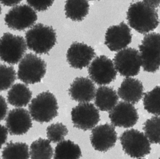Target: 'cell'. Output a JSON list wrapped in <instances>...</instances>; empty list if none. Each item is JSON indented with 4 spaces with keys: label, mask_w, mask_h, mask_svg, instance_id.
I'll return each instance as SVG.
<instances>
[{
    "label": "cell",
    "mask_w": 160,
    "mask_h": 159,
    "mask_svg": "<svg viewBox=\"0 0 160 159\" xmlns=\"http://www.w3.org/2000/svg\"><path fill=\"white\" fill-rule=\"evenodd\" d=\"M127 19L131 28L143 34L154 30L159 24L156 8L143 2H137L130 6L127 12Z\"/></svg>",
    "instance_id": "cell-1"
},
{
    "label": "cell",
    "mask_w": 160,
    "mask_h": 159,
    "mask_svg": "<svg viewBox=\"0 0 160 159\" xmlns=\"http://www.w3.org/2000/svg\"><path fill=\"white\" fill-rule=\"evenodd\" d=\"M25 39L29 49L42 55L48 53L54 47L57 36L52 27L38 23L26 32Z\"/></svg>",
    "instance_id": "cell-2"
},
{
    "label": "cell",
    "mask_w": 160,
    "mask_h": 159,
    "mask_svg": "<svg viewBox=\"0 0 160 159\" xmlns=\"http://www.w3.org/2000/svg\"><path fill=\"white\" fill-rule=\"evenodd\" d=\"M58 102L50 91H44L34 98L29 106V113L33 120L40 123H48L58 115Z\"/></svg>",
    "instance_id": "cell-3"
},
{
    "label": "cell",
    "mask_w": 160,
    "mask_h": 159,
    "mask_svg": "<svg viewBox=\"0 0 160 159\" xmlns=\"http://www.w3.org/2000/svg\"><path fill=\"white\" fill-rule=\"evenodd\" d=\"M139 48L144 71L156 72L160 67V34L153 32L146 35Z\"/></svg>",
    "instance_id": "cell-4"
},
{
    "label": "cell",
    "mask_w": 160,
    "mask_h": 159,
    "mask_svg": "<svg viewBox=\"0 0 160 159\" xmlns=\"http://www.w3.org/2000/svg\"><path fill=\"white\" fill-rule=\"evenodd\" d=\"M47 72V64L44 60L32 53L23 56L18 65L19 79L26 84L40 82Z\"/></svg>",
    "instance_id": "cell-5"
},
{
    "label": "cell",
    "mask_w": 160,
    "mask_h": 159,
    "mask_svg": "<svg viewBox=\"0 0 160 159\" xmlns=\"http://www.w3.org/2000/svg\"><path fill=\"white\" fill-rule=\"evenodd\" d=\"M120 141L123 150L131 157L141 158L150 154V142L143 133L138 130L125 131L120 136Z\"/></svg>",
    "instance_id": "cell-6"
},
{
    "label": "cell",
    "mask_w": 160,
    "mask_h": 159,
    "mask_svg": "<svg viewBox=\"0 0 160 159\" xmlns=\"http://www.w3.org/2000/svg\"><path fill=\"white\" fill-rule=\"evenodd\" d=\"M27 48L26 41L22 36L5 33L0 38V59L9 64H17Z\"/></svg>",
    "instance_id": "cell-7"
},
{
    "label": "cell",
    "mask_w": 160,
    "mask_h": 159,
    "mask_svg": "<svg viewBox=\"0 0 160 159\" xmlns=\"http://www.w3.org/2000/svg\"><path fill=\"white\" fill-rule=\"evenodd\" d=\"M88 72L92 81L100 86L110 84L115 80L117 75L113 62L103 55L93 60L88 67Z\"/></svg>",
    "instance_id": "cell-8"
},
{
    "label": "cell",
    "mask_w": 160,
    "mask_h": 159,
    "mask_svg": "<svg viewBox=\"0 0 160 159\" xmlns=\"http://www.w3.org/2000/svg\"><path fill=\"white\" fill-rule=\"evenodd\" d=\"M113 63L117 71L125 77L136 76L142 66L140 52L132 48L119 50L115 56Z\"/></svg>",
    "instance_id": "cell-9"
},
{
    "label": "cell",
    "mask_w": 160,
    "mask_h": 159,
    "mask_svg": "<svg viewBox=\"0 0 160 159\" xmlns=\"http://www.w3.org/2000/svg\"><path fill=\"white\" fill-rule=\"evenodd\" d=\"M38 19L36 12L30 6H16L5 15L7 26L15 30L22 31L32 27Z\"/></svg>",
    "instance_id": "cell-10"
},
{
    "label": "cell",
    "mask_w": 160,
    "mask_h": 159,
    "mask_svg": "<svg viewBox=\"0 0 160 159\" xmlns=\"http://www.w3.org/2000/svg\"><path fill=\"white\" fill-rule=\"evenodd\" d=\"M71 119L75 127L83 131L94 129L99 122L98 110L93 104L80 103L71 111Z\"/></svg>",
    "instance_id": "cell-11"
},
{
    "label": "cell",
    "mask_w": 160,
    "mask_h": 159,
    "mask_svg": "<svg viewBox=\"0 0 160 159\" xmlns=\"http://www.w3.org/2000/svg\"><path fill=\"white\" fill-rule=\"evenodd\" d=\"M109 118L113 126L128 129L136 125L139 115L133 104L120 101L110 111Z\"/></svg>",
    "instance_id": "cell-12"
},
{
    "label": "cell",
    "mask_w": 160,
    "mask_h": 159,
    "mask_svg": "<svg viewBox=\"0 0 160 159\" xmlns=\"http://www.w3.org/2000/svg\"><path fill=\"white\" fill-rule=\"evenodd\" d=\"M132 35L130 28L124 22L111 26L105 34V44L112 51H118L126 48L131 43Z\"/></svg>",
    "instance_id": "cell-13"
},
{
    "label": "cell",
    "mask_w": 160,
    "mask_h": 159,
    "mask_svg": "<svg viewBox=\"0 0 160 159\" xmlns=\"http://www.w3.org/2000/svg\"><path fill=\"white\" fill-rule=\"evenodd\" d=\"M117 139V133L114 127L108 123L95 127L90 136V142L93 148L101 152H106L112 148Z\"/></svg>",
    "instance_id": "cell-14"
},
{
    "label": "cell",
    "mask_w": 160,
    "mask_h": 159,
    "mask_svg": "<svg viewBox=\"0 0 160 159\" xmlns=\"http://www.w3.org/2000/svg\"><path fill=\"white\" fill-rule=\"evenodd\" d=\"M30 113L24 108H15L9 111L6 119V126L11 135L27 133L32 126Z\"/></svg>",
    "instance_id": "cell-15"
},
{
    "label": "cell",
    "mask_w": 160,
    "mask_h": 159,
    "mask_svg": "<svg viewBox=\"0 0 160 159\" xmlns=\"http://www.w3.org/2000/svg\"><path fill=\"white\" fill-rule=\"evenodd\" d=\"M93 48L84 43L75 42L70 46L67 53V59L69 65L77 69L87 67L96 56Z\"/></svg>",
    "instance_id": "cell-16"
},
{
    "label": "cell",
    "mask_w": 160,
    "mask_h": 159,
    "mask_svg": "<svg viewBox=\"0 0 160 159\" xmlns=\"http://www.w3.org/2000/svg\"><path fill=\"white\" fill-rule=\"evenodd\" d=\"M96 87L87 77H79L71 84L68 92L72 99L79 103L89 102L95 98Z\"/></svg>",
    "instance_id": "cell-17"
},
{
    "label": "cell",
    "mask_w": 160,
    "mask_h": 159,
    "mask_svg": "<svg viewBox=\"0 0 160 159\" xmlns=\"http://www.w3.org/2000/svg\"><path fill=\"white\" fill-rule=\"evenodd\" d=\"M142 83L136 78L127 77L118 89V94L122 100L134 105L138 103L144 95Z\"/></svg>",
    "instance_id": "cell-18"
},
{
    "label": "cell",
    "mask_w": 160,
    "mask_h": 159,
    "mask_svg": "<svg viewBox=\"0 0 160 159\" xmlns=\"http://www.w3.org/2000/svg\"><path fill=\"white\" fill-rule=\"evenodd\" d=\"M118 101V94L112 88L102 86L96 91L95 103L101 111L110 112L117 104Z\"/></svg>",
    "instance_id": "cell-19"
},
{
    "label": "cell",
    "mask_w": 160,
    "mask_h": 159,
    "mask_svg": "<svg viewBox=\"0 0 160 159\" xmlns=\"http://www.w3.org/2000/svg\"><path fill=\"white\" fill-rule=\"evenodd\" d=\"M32 98V92L30 89L26 85L21 83L13 85L7 95L8 102L17 107L26 106Z\"/></svg>",
    "instance_id": "cell-20"
},
{
    "label": "cell",
    "mask_w": 160,
    "mask_h": 159,
    "mask_svg": "<svg viewBox=\"0 0 160 159\" xmlns=\"http://www.w3.org/2000/svg\"><path fill=\"white\" fill-rule=\"evenodd\" d=\"M88 0H67L65 5L66 17L75 21H81L89 12Z\"/></svg>",
    "instance_id": "cell-21"
},
{
    "label": "cell",
    "mask_w": 160,
    "mask_h": 159,
    "mask_svg": "<svg viewBox=\"0 0 160 159\" xmlns=\"http://www.w3.org/2000/svg\"><path fill=\"white\" fill-rule=\"evenodd\" d=\"M81 156L80 147L70 140L61 141L54 150V159H79Z\"/></svg>",
    "instance_id": "cell-22"
},
{
    "label": "cell",
    "mask_w": 160,
    "mask_h": 159,
    "mask_svg": "<svg viewBox=\"0 0 160 159\" xmlns=\"http://www.w3.org/2000/svg\"><path fill=\"white\" fill-rule=\"evenodd\" d=\"M32 159H51L53 156V150L49 140L39 138L32 143L30 148Z\"/></svg>",
    "instance_id": "cell-23"
},
{
    "label": "cell",
    "mask_w": 160,
    "mask_h": 159,
    "mask_svg": "<svg viewBox=\"0 0 160 159\" xmlns=\"http://www.w3.org/2000/svg\"><path fill=\"white\" fill-rule=\"evenodd\" d=\"M30 150L27 144L10 142L7 144L2 152L4 159H29Z\"/></svg>",
    "instance_id": "cell-24"
},
{
    "label": "cell",
    "mask_w": 160,
    "mask_h": 159,
    "mask_svg": "<svg viewBox=\"0 0 160 159\" xmlns=\"http://www.w3.org/2000/svg\"><path fill=\"white\" fill-rule=\"evenodd\" d=\"M143 102L144 109L148 113L160 115V87L157 86L151 91L144 93Z\"/></svg>",
    "instance_id": "cell-25"
},
{
    "label": "cell",
    "mask_w": 160,
    "mask_h": 159,
    "mask_svg": "<svg viewBox=\"0 0 160 159\" xmlns=\"http://www.w3.org/2000/svg\"><path fill=\"white\" fill-rule=\"evenodd\" d=\"M143 129L151 143L160 145V116H156L147 119Z\"/></svg>",
    "instance_id": "cell-26"
},
{
    "label": "cell",
    "mask_w": 160,
    "mask_h": 159,
    "mask_svg": "<svg viewBox=\"0 0 160 159\" xmlns=\"http://www.w3.org/2000/svg\"><path fill=\"white\" fill-rule=\"evenodd\" d=\"M17 78L16 71L12 66L0 64V91L11 87Z\"/></svg>",
    "instance_id": "cell-27"
},
{
    "label": "cell",
    "mask_w": 160,
    "mask_h": 159,
    "mask_svg": "<svg viewBox=\"0 0 160 159\" xmlns=\"http://www.w3.org/2000/svg\"><path fill=\"white\" fill-rule=\"evenodd\" d=\"M68 132L67 128L61 123L52 124L47 129L48 139L53 143H60L63 141Z\"/></svg>",
    "instance_id": "cell-28"
},
{
    "label": "cell",
    "mask_w": 160,
    "mask_h": 159,
    "mask_svg": "<svg viewBox=\"0 0 160 159\" xmlns=\"http://www.w3.org/2000/svg\"><path fill=\"white\" fill-rule=\"evenodd\" d=\"M55 0H26L28 4L38 11H44L50 7Z\"/></svg>",
    "instance_id": "cell-29"
},
{
    "label": "cell",
    "mask_w": 160,
    "mask_h": 159,
    "mask_svg": "<svg viewBox=\"0 0 160 159\" xmlns=\"http://www.w3.org/2000/svg\"><path fill=\"white\" fill-rule=\"evenodd\" d=\"M8 105L4 98L0 95V121L2 120L7 115Z\"/></svg>",
    "instance_id": "cell-30"
},
{
    "label": "cell",
    "mask_w": 160,
    "mask_h": 159,
    "mask_svg": "<svg viewBox=\"0 0 160 159\" xmlns=\"http://www.w3.org/2000/svg\"><path fill=\"white\" fill-rule=\"evenodd\" d=\"M8 130L6 127L0 124V148L5 143L8 138Z\"/></svg>",
    "instance_id": "cell-31"
},
{
    "label": "cell",
    "mask_w": 160,
    "mask_h": 159,
    "mask_svg": "<svg viewBox=\"0 0 160 159\" xmlns=\"http://www.w3.org/2000/svg\"><path fill=\"white\" fill-rule=\"evenodd\" d=\"M22 0H0V2L6 6L12 7L17 6Z\"/></svg>",
    "instance_id": "cell-32"
},
{
    "label": "cell",
    "mask_w": 160,
    "mask_h": 159,
    "mask_svg": "<svg viewBox=\"0 0 160 159\" xmlns=\"http://www.w3.org/2000/svg\"><path fill=\"white\" fill-rule=\"evenodd\" d=\"M143 1L145 3L153 8H158L160 5V0H143Z\"/></svg>",
    "instance_id": "cell-33"
},
{
    "label": "cell",
    "mask_w": 160,
    "mask_h": 159,
    "mask_svg": "<svg viewBox=\"0 0 160 159\" xmlns=\"http://www.w3.org/2000/svg\"><path fill=\"white\" fill-rule=\"evenodd\" d=\"M1 11H2V8H1V5H0V14H1Z\"/></svg>",
    "instance_id": "cell-34"
},
{
    "label": "cell",
    "mask_w": 160,
    "mask_h": 159,
    "mask_svg": "<svg viewBox=\"0 0 160 159\" xmlns=\"http://www.w3.org/2000/svg\"><path fill=\"white\" fill-rule=\"evenodd\" d=\"M89 1H94V0H89Z\"/></svg>",
    "instance_id": "cell-35"
}]
</instances>
